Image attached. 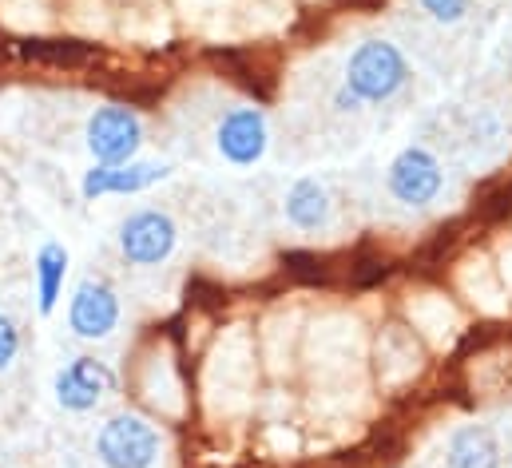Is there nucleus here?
Wrapping results in <instances>:
<instances>
[{
  "mask_svg": "<svg viewBox=\"0 0 512 468\" xmlns=\"http://www.w3.org/2000/svg\"><path fill=\"white\" fill-rule=\"evenodd\" d=\"M20 346H24V338H20V326L0 310V373H8L12 365H16V357H20Z\"/></svg>",
  "mask_w": 512,
  "mask_h": 468,
  "instance_id": "obj_13",
  "label": "nucleus"
},
{
  "mask_svg": "<svg viewBox=\"0 0 512 468\" xmlns=\"http://www.w3.org/2000/svg\"><path fill=\"white\" fill-rule=\"evenodd\" d=\"M120 254L131 266H159L175 254L179 246V227L167 211L159 207H139L120 223Z\"/></svg>",
  "mask_w": 512,
  "mask_h": 468,
  "instance_id": "obj_6",
  "label": "nucleus"
},
{
  "mask_svg": "<svg viewBox=\"0 0 512 468\" xmlns=\"http://www.w3.org/2000/svg\"><path fill=\"white\" fill-rule=\"evenodd\" d=\"M68 270H72V254H68L64 242H44V246L36 250V258H32V282H36V310H40L44 318L60 306Z\"/></svg>",
  "mask_w": 512,
  "mask_h": 468,
  "instance_id": "obj_12",
  "label": "nucleus"
},
{
  "mask_svg": "<svg viewBox=\"0 0 512 468\" xmlns=\"http://www.w3.org/2000/svg\"><path fill=\"white\" fill-rule=\"evenodd\" d=\"M437 24H461L469 16V0H417Z\"/></svg>",
  "mask_w": 512,
  "mask_h": 468,
  "instance_id": "obj_14",
  "label": "nucleus"
},
{
  "mask_svg": "<svg viewBox=\"0 0 512 468\" xmlns=\"http://www.w3.org/2000/svg\"><path fill=\"white\" fill-rule=\"evenodd\" d=\"M143 119L128 104H100L88 123H84V143H88V155L92 163H104V167H116V163H131L139 159V147H143Z\"/></svg>",
  "mask_w": 512,
  "mask_h": 468,
  "instance_id": "obj_3",
  "label": "nucleus"
},
{
  "mask_svg": "<svg viewBox=\"0 0 512 468\" xmlns=\"http://www.w3.org/2000/svg\"><path fill=\"white\" fill-rule=\"evenodd\" d=\"M120 318H124L120 294L104 278L76 282V290L68 298V330L80 342H104V338H112L120 330Z\"/></svg>",
  "mask_w": 512,
  "mask_h": 468,
  "instance_id": "obj_7",
  "label": "nucleus"
},
{
  "mask_svg": "<svg viewBox=\"0 0 512 468\" xmlns=\"http://www.w3.org/2000/svg\"><path fill=\"white\" fill-rule=\"evenodd\" d=\"M501 441L489 425H457L445 441V468H501Z\"/></svg>",
  "mask_w": 512,
  "mask_h": 468,
  "instance_id": "obj_10",
  "label": "nucleus"
},
{
  "mask_svg": "<svg viewBox=\"0 0 512 468\" xmlns=\"http://www.w3.org/2000/svg\"><path fill=\"white\" fill-rule=\"evenodd\" d=\"M409 84V60L393 40H362L346 60V80L334 104L342 112L362 104H389Z\"/></svg>",
  "mask_w": 512,
  "mask_h": 468,
  "instance_id": "obj_1",
  "label": "nucleus"
},
{
  "mask_svg": "<svg viewBox=\"0 0 512 468\" xmlns=\"http://www.w3.org/2000/svg\"><path fill=\"white\" fill-rule=\"evenodd\" d=\"M116 389H120V373H116L108 361L88 357V353L64 361V365L56 369V377H52V397H56V405H60L64 413H92V409L104 405Z\"/></svg>",
  "mask_w": 512,
  "mask_h": 468,
  "instance_id": "obj_5",
  "label": "nucleus"
},
{
  "mask_svg": "<svg viewBox=\"0 0 512 468\" xmlns=\"http://www.w3.org/2000/svg\"><path fill=\"white\" fill-rule=\"evenodd\" d=\"M282 211H286V223L294 231H306V234L322 231L330 223V191H326V183L314 179V175L294 179L290 191H286V199H282Z\"/></svg>",
  "mask_w": 512,
  "mask_h": 468,
  "instance_id": "obj_11",
  "label": "nucleus"
},
{
  "mask_svg": "<svg viewBox=\"0 0 512 468\" xmlns=\"http://www.w3.org/2000/svg\"><path fill=\"white\" fill-rule=\"evenodd\" d=\"M171 171L175 167L163 159H131V163H116V167L92 163L80 179V195L88 203L108 199V195H143V191L159 187L163 179H171Z\"/></svg>",
  "mask_w": 512,
  "mask_h": 468,
  "instance_id": "obj_8",
  "label": "nucleus"
},
{
  "mask_svg": "<svg viewBox=\"0 0 512 468\" xmlns=\"http://www.w3.org/2000/svg\"><path fill=\"white\" fill-rule=\"evenodd\" d=\"M385 187H389V195H393L401 207L421 211V207H429V203L441 199V191H445V167H441V159H437L429 147L409 143V147H401V151L389 159Z\"/></svg>",
  "mask_w": 512,
  "mask_h": 468,
  "instance_id": "obj_4",
  "label": "nucleus"
},
{
  "mask_svg": "<svg viewBox=\"0 0 512 468\" xmlns=\"http://www.w3.org/2000/svg\"><path fill=\"white\" fill-rule=\"evenodd\" d=\"M163 457V433L143 413H112L96 429V461L104 468H155Z\"/></svg>",
  "mask_w": 512,
  "mask_h": 468,
  "instance_id": "obj_2",
  "label": "nucleus"
},
{
  "mask_svg": "<svg viewBox=\"0 0 512 468\" xmlns=\"http://www.w3.org/2000/svg\"><path fill=\"white\" fill-rule=\"evenodd\" d=\"M215 147L231 167H255V163H262V155L270 147V123L258 108L239 104V108L223 112V119H219Z\"/></svg>",
  "mask_w": 512,
  "mask_h": 468,
  "instance_id": "obj_9",
  "label": "nucleus"
}]
</instances>
